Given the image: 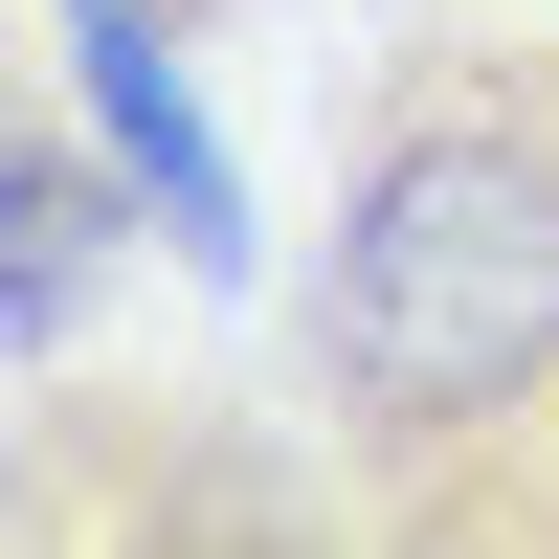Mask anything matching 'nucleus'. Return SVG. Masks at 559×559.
I'll return each instance as SVG.
<instances>
[{"label":"nucleus","mask_w":559,"mask_h":559,"mask_svg":"<svg viewBox=\"0 0 559 559\" xmlns=\"http://www.w3.org/2000/svg\"><path fill=\"white\" fill-rule=\"evenodd\" d=\"M292 426L403 559H537L559 515V23L426 0L358 68L336 247L292 292Z\"/></svg>","instance_id":"obj_1"},{"label":"nucleus","mask_w":559,"mask_h":559,"mask_svg":"<svg viewBox=\"0 0 559 559\" xmlns=\"http://www.w3.org/2000/svg\"><path fill=\"white\" fill-rule=\"evenodd\" d=\"M68 68H90V134L134 157V202H157V247L202 269V292H247L269 224H247V157L202 134V90H179V23L157 0H68Z\"/></svg>","instance_id":"obj_2"},{"label":"nucleus","mask_w":559,"mask_h":559,"mask_svg":"<svg viewBox=\"0 0 559 559\" xmlns=\"http://www.w3.org/2000/svg\"><path fill=\"white\" fill-rule=\"evenodd\" d=\"M112 247H157L134 157H112V134H68V112H23V134H0V381H45V358L90 336Z\"/></svg>","instance_id":"obj_3"}]
</instances>
